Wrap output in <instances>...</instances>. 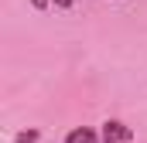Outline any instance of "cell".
Instances as JSON below:
<instances>
[{
    "mask_svg": "<svg viewBox=\"0 0 147 143\" xmlns=\"http://www.w3.org/2000/svg\"><path fill=\"white\" fill-rule=\"evenodd\" d=\"M103 140H106V143H127V140H134V133H130L123 123L106 119V123H103Z\"/></svg>",
    "mask_w": 147,
    "mask_h": 143,
    "instance_id": "1",
    "label": "cell"
},
{
    "mask_svg": "<svg viewBox=\"0 0 147 143\" xmlns=\"http://www.w3.org/2000/svg\"><path fill=\"white\" fill-rule=\"evenodd\" d=\"M38 140V130H24V133H17V143H34Z\"/></svg>",
    "mask_w": 147,
    "mask_h": 143,
    "instance_id": "3",
    "label": "cell"
},
{
    "mask_svg": "<svg viewBox=\"0 0 147 143\" xmlns=\"http://www.w3.org/2000/svg\"><path fill=\"white\" fill-rule=\"evenodd\" d=\"M31 7H34V10H45V7H48V0H31Z\"/></svg>",
    "mask_w": 147,
    "mask_h": 143,
    "instance_id": "4",
    "label": "cell"
},
{
    "mask_svg": "<svg viewBox=\"0 0 147 143\" xmlns=\"http://www.w3.org/2000/svg\"><path fill=\"white\" fill-rule=\"evenodd\" d=\"M65 143H99V136H96L89 126H79V130H72V133L65 136Z\"/></svg>",
    "mask_w": 147,
    "mask_h": 143,
    "instance_id": "2",
    "label": "cell"
},
{
    "mask_svg": "<svg viewBox=\"0 0 147 143\" xmlns=\"http://www.w3.org/2000/svg\"><path fill=\"white\" fill-rule=\"evenodd\" d=\"M55 7H62V10H69V7H72V0H55Z\"/></svg>",
    "mask_w": 147,
    "mask_h": 143,
    "instance_id": "5",
    "label": "cell"
}]
</instances>
